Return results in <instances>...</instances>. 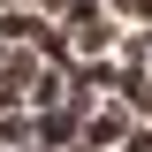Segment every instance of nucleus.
Instances as JSON below:
<instances>
[{
  "instance_id": "obj_4",
  "label": "nucleus",
  "mask_w": 152,
  "mask_h": 152,
  "mask_svg": "<svg viewBox=\"0 0 152 152\" xmlns=\"http://www.w3.org/2000/svg\"><path fill=\"white\" fill-rule=\"evenodd\" d=\"M38 8H69V0H38Z\"/></svg>"
},
{
  "instance_id": "obj_1",
  "label": "nucleus",
  "mask_w": 152,
  "mask_h": 152,
  "mask_svg": "<svg viewBox=\"0 0 152 152\" xmlns=\"http://www.w3.org/2000/svg\"><path fill=\"white\" fill-rule=\"evenodd\" d=\"M122 129H129V114H91V122H84V145L107 152V145H122Z\"/></svg>"
},
{
  "instance_id": "obj_2",
  "label": "nucleus",
  "mask_w": 152,
  "mask_h": 152,
  "mask_svg": "<svg viewBox=\"0 0 152 152\" xmlns=\"http://www.w3.org/2000/svg\"><path fill=\"white\" fill-rule=\"evenodd\" d=\"M122 107H129V114H145V122H152V76H145V84H137L129 99H122Z\"/></svg>"
},
{
  "instance_id": "obj_5",
  "label": "nucleus",
  "mask_w": 152,
  "mask_h": 152,
  "mask_svg": "<svg viewBox=\"0 0 152 152\" xmlns=\"http://www.w3.org/2000/svg\"><path fill=\"white\" fill-rule=\"evenodd\" d=\"M15 152H23V145H15ZM31 152H38V145H31Z\"/></svg>"
},
{
  "instance_id": "obj_3",
  "label": "nucleus",
  "mask_w": 152,
  "mask_h": 152,
  "mask_svg": "<svg viewBox=\"0 0 152 152\" xmlns=\"http://www.w3.org/2000/svg\"><path fill=\"white\" fill-rule=\"evenodd\" d=\"M122 152H152V129H137V122H129V129H122Z\"/></svg>"
},
{
  "instance_id": "obj_6",
  "label": "nucleus",
  "mask_w": 152,
  "mask_h": 152,
  "mask_svg": "<svg viewBox=\"0 0 152 152\" xmlns=\"http://www.w3.org/2000/svg\"><path fill=\"white\" fill-rule=\"evenodd\" d=\"M0 8H8V0H0Z\"/></svg>"
}]
</instances>
